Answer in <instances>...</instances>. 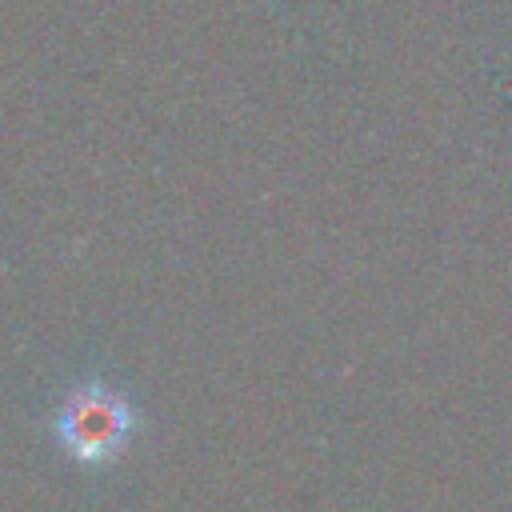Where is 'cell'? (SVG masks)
<instances>
[{"mask_svg": "<svg viewBox=\"0 0 512 512\" xmlns=\"http://www.w3.org/2000/svg\"><path fill=\"white\" fill-rule=\"evenodd\" d=\"M140 432V412L128 400L124 388L104 380L68 384L56 412H52V436L60 452L84 468H108L116 464Z\"/></svg>", "mask_w": 512, "mask_h": 512, "instance_id": "1", "label": "cell"}]
</instances>
